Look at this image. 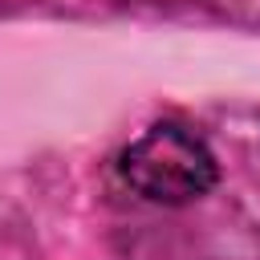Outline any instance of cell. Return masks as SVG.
Wrapping results in <instances>:
<instances>
[{
  "mask_svg": "<svg viewBox=\"0 0 260 260\" xmlns=\"http://www.w3.org/2000/svg\"><path fill=\"white\" fill-rule=\"evenodd\" d=\"M122 183L146 203L187 207L219 183V158L183 122H154L118 150Z\"/></svg>",
  "mask_w": 260,
  "mask_h": 260,
  "instance_id": "1",
  "label": "cell"
}]
</instances>
